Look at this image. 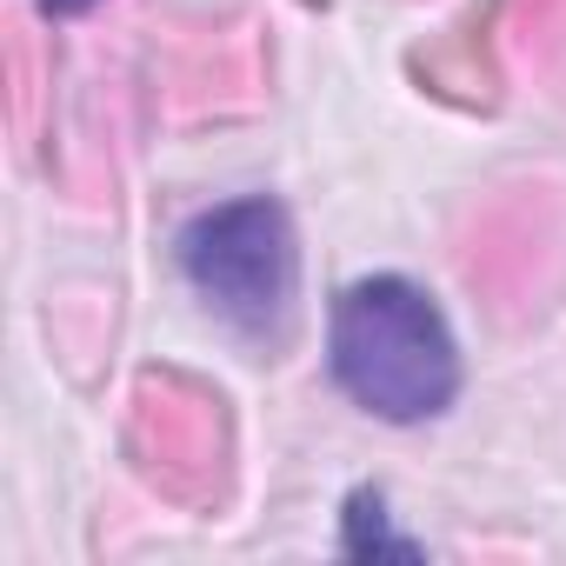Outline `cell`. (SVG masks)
Listing matches in <instances>:
<instances>
[{"label":"cell","instance_id":"obj_1","mask_svg":"<svg viewBox=\"0 0 566 566\" xmlns=\"http://www.w3.org/2000/svg\"><path fill=\"white\" fill-rule=\"evenodd\" d=\"M334 380L380 420H427L460 394V354L413 280L374 273L334 307Z\"/></svg>","mask_w":566,"mask_h":566},{"label":"cell","instance_id":"obj_2","mask_svg":"<svg viewBox=\"0 0 566 566\" xmlns=\"http://www.w3.org/2000/svg\"><path fill=\"white\" fill-rule=\"evenodd\" d=\"M180 266L200 287L213 314H227L253 340H280L294 321V287H301V253L294 227L280 213V200L247 193L213 213H200L180 233Z\"/></svg>","mask_w":566,"mask_h":566},{"label":"cell","instance_id":"obj_3","mask_svg":"<svg viewBox=\"0 0 566 566\" xmlns=\"http://www.w3.org/2000/svg\"><path fill=\"white\" fill-rule=\"evenodd\" d=\"M127 447L140 473L180 506H220L227 493V400L193 374H140Z\"/></svg>","mask_w":566,"mask_h":566},{"label":"cell","instance_id":"obj_4","mask_svg":"<svg viewBox=\"0 0 566 566\" xmlns=\"http://www.w3.org/2000/svg\"><path fill=\"white\" fill-rule=\"evenodd\" d=\"M347 553H394V559H413L420 546L387 526L380 493H354V506H347Z\"/></svg>","mask_w":566,"mask_h":566},{"label":"cell","instance_id":"obj_5","mask_svg":"<svg viewBox=\"0 0 566 566\" xmlns=\"http://www.w3.org/2000/svg\"><path fill=\"white\" fill-rule=\"evenodd\" d=\"M81 8H94V0H48V14H81Z\"/></svg>","mask_w":566,"mask_h":566}]
</instances>
